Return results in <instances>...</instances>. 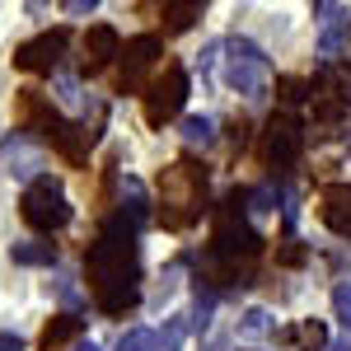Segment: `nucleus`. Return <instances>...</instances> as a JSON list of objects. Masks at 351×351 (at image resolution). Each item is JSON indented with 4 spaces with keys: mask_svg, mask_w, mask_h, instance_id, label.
I'll return each mask as SVG.
<instances>
[{
    "mask_svg": "<svg viewBox=\"0 0 351 351\" xmlns=\"http://www.w3.org/2000/svg\"><path fill=\"white\" fill-rule=\"evenodd\" d=\"M89 286L104 314H127L141 300V253H136V230L122 216L104 225V234L89 243Z\"/></svg>",
    "mask_w": 351,
    "mask_h": 351,
    "instance_id": "f257e3e1",
    "label": "nucleus"
},
{
    "mask_svg": "<svg viewBox=\"0 0 351 351\" xmlns=\"http://www.w3.org/2000/svg\"><path fill=\"white\" fill-rule=\"evenodd\" d=\"M202 202H206V169L178 160L160 173V220L169 230H188L202 216Z\"/></svg>",
    "mask_w": 351,
    "mask_h": 351,
    "instance_id": "f03ea898",
    "label": "nucleus"
},
{
    "mask_svg": "<svg viewBox=\"0 0 351 351\" xmlns=\"http://www.w3.org/2000/svg\"><path fill=\"white\" fill-rule=\"evenodd\" d=\"M239 192L220 206V216H216V234H211V253H216L220 263H230V267H239V258L248 263V258H258V248H263V234L243 220L239 211Z\"/></svg>",
    "mask_w": 351,
    "mask_h": 351,
    "instance_id": "7ed1b4c3",
    "label": "nucleus"
},
{
    "mask_svg": "<svg viewBox=\"0 0 351 351\" xmlns=\"http://www.w3.org/2000/svg\"><path fill=\"white\" fill-rule=\"evenodd\" d=\"M225 80H230V89H239L243 99H263L271 84V66L263 56V47L239 38V33L225 38Z\"/></svg>",
    "mask_w": 351,
    "mask_h": 351,
    "instance_id": "20e7f679",
    "label": "nucleus"
},
{
    "mask_svg": "<svg viewBox=\"0 0 351 351\" xmlns=\"http://www.w3.org/2000/svg\"><path fill=\"white\" fill-rule=\"evenodd\" d=\"M19 211H24V220L33 225V230H61L66 220H71V202H66V192H61V183L56 178H33L24 192V202H19Z\"/></svg>",
    "mask_w": 351,
    "mask_h": 351,
    "instance_id": "39448f33",
    "label": "nucleus"
},
{
    "mask_svg": "<svg viewBox=\"0 0 351 351\" xmlns=\"http://www.w3.org/2000/svg\"><path fill=\"white\" fill-rule=\"evenodd\" d=\"M188 71L183 66H169V71H160L155 80L145 84V122L150 127H164V122H173L178 112H183V104H188Z\"/></svg>",
    "mask_w": 351,
    "mask_h": 351,
    "instance_id": "423d86ee",
    "label": "nucleus"
},
{
    "mask_svg": "<svg viewBox=\"0 0 351 351\" xmlns=\"http://www.w3.org/2000/svg\"><path fill=\"white\" fill-rule=\"evenodd\" d=\"M300 150H304V127H300L295 112H271L267 132H263V160L276 169V173H286V169H295Z\"/></svg>",
    "mask_w": 351,
    "mask_h": 351,
    "instance_id": "0eeeda50",
    "label": "nucleus"
},
{
    "mask_svg": "<svg viewBox=\"0 0 351 351\" xmlns=\"http://www.w3.org/2000/svg\"><path fill=\"white\" fill-rule=\"evenodd\" d=\"M66 43H71L66 28H47V33L28 38L24 47L14 52V66L28 71V75H52L56 66H61V56H66Z\"/></svg>",
    "mask_w": 351,
    "mask_h": 351,
    "instance_id": "6e6552de",
    "label": "nucleus"
},
{
    "mask_svg": "<svg viewBox=\"0 0 351 351\" xmlns=\"http://www.w3.org/2000/svg\"><path fill=\"white\" fill-rule=\"evenodd\" d=\"M160 52H164V38H160V33H141V38H132V43L122 47L117 89H122V94H136V89H141V75L160 61Z\"/></svg>",
    "mask_w": 351,
    "mask_h": 351,
    "instance_id": "1a4fd4ad",
    "label": "nucleus"
},
{
    "mask_svg": "<svg viewBox=\"0 0 351 351\" xmlns=\"http://www.w3.org/2000/svg\"><path fill=\"white\" fill-rule=\"evenodd\" d=\"M122 56V38H117V28L112 24H94L84 33V71L94 75V71H104L108 61Z\"/></svg>",
    "mask_w": 351,
    "mask_h": 351,
    "instance_id": "9d476101",
    "label": "nucleus"
},
{
    "mask_svg": "<svg viewBox=\"0 0 351 351\" xmlns=\"http://www.w3.org/2000/svg\"><path fill=\"white\" fill-rule=\"evenodd\" d=\"M324 225L332 230V234L351 239V183L324 188Z\"/></svg>",
    "mask_w": 351,
    "mask_h": 351,
    "instance_id": "9b49d317",
    "label": "nucleus"
},
{
    "mask_svg": "<svg viewBox=\"0 0 351 351\" xmlns=\"http://www.w3.org/2000/svg\"><path fill=\"white\" fill-rule=\"evenodd\" d=\"M47 141H52V145H56V150H61V155H66L71 164H84V145H89L84 127L66 122V117H56L52 127H47Z\"/></svg>",
    "mask_w": 351,
    "mask_h": 351,
    "instance_id": "f8f14e48",
    "label": "nucleus"
},
{
    "mask_svg": "<svg viewBox=\"0 0 351 351\" xmlns=\"http://www.w3.org/2000/svg\"><path fill=\"white\" fill-rule=\"evenodd\" d=\"M281 342H286V347H295V351H324L328 347V328L319 324V319H300L295 328H286V332H281Z\"/></svg>",
    "mask_w": 351,
    "mask_h": 351,
    "instance_id": "ddd939ff",
    "label": "nucleus"
},
{
    "mask_svg": "<svg viewBox=\"0 0 351 351\" xmlns=\"http://www.w3.org/2000/svg\"><path fill=\"white\" fill-rule=\"evenodd\" d=\"M75 337H80V319H75V314H56L52 324L43 328L38 347H43V351H61L66 342H75Z\"/></svg>",
    "mask_w": 351,
    "mask_h": 351,
    "instance_id": "4468645a",
    "label": "nucleus"
},
{
    "mask_svg": "<svg viewBox=\"0 0 351 351\" xmlns=\"http://www.w3.org/2000/svg\"><path fill=\"white\" fill-rule=\"evenodd\" d=\"M10 258L19 267H52L56 263V243H43V239H28V243H14Z\"/></svg>",
    "mask_w": 351,
    "mask_h": 351,
    "instance_id": "2eb2a0df",
    "label": "nucleus"
},
{
    "mask_svg": "<svg viewBox=\"0 0 351 351\" xmlns=\"http://www.w3.org/2000/svg\"><path fill=\"white\" fill-rule=\"evenodd\" d=\"M117 216L127 220L132 230H141L145 220H150V211H145V188L136 183V178H127V188H122V211Z\"/></svg>",
    "mask_w": 351,
    "mask_h": 351,
    "instance_id": "dca6fc26",
    "label": "nucleus"
},
{
    "mask_svg": "<svg viewBox=\"0 0 351 351\" xmlns=\"http://www.w3.org/2000/svg\"><path fill=\"white\" fill-rule=\"evenodd\" d=\"M197 19H202V5H197V0H183V5H164V28H169V33H188Z\"/></svg>",
    "mask_w": 351,
    "mask_h": 351,
    "instance_id": "f3484780",
    "label": "nucleus"
},
{
    "mask_svg": "<svg viewBox=\"0 0 351 351\" xmlns=\"http://www.w3.org/2000/svg\"><path fill=\"white\" fill-rule=\"evenodd\" d=\"M211 136H216V122L211 117H188L183 122V141L188 145H211Z\"/></svg>",
    "mask_w": 351,
    "mask_h": 351,
    "instance_id": "a211bd4d",
    "label": "nucleus"
},
{
    "mask_svg": "<svg viewBox=\"0 0 351 351\" xmlns=\"http://www.w3.org/2000/svg\"><path fill=\"white\" fill-rule=\"evenodd\" d=\"M276 94H281V104H286V108H295L300 99H309V84L295 80V75H286V80H276Z\"/></svg>",
    "mask_w": 351,
    "mask_h": 351,
    "instance_id": "6ab92c4d",
    "label": "nucleus"
},
{
    "mask_svg": "<svg viewBox=\"0 0 351 351\" xmlns=\"http://www.w3.org/2000/svg\"><path fill=\"white\" fill-rule=\"evenodd\" d=\"M117 351H155V332L150 328H132V332H122Z\"/></svg>",
    "mask_w": 351,
    "mask_h": 351,
    "instance_id": "aec40b11",
    "label": "nucleus"
},
{
    "mask_svg": "<svg viewBox=\"0 0 351 351\" xmlns=\"http://www.w3.org/2000/svg\"><path fill=\"white\" fill-rule=\"evenodd\" d=\"M332 314L342 319V328H351V281H342V286L332 291Z\"/></svg>",
    "mask_w": 351,
    "mask_h": 351,
    "instance_id": "412c9836",
    "label": "nucleus"
},
{
    "mask_svg": "<svg viewBox=\"0 0 351 351\" xmlns=\"http://www.w3.org/2000/svg\"><path fill=\"white\" fill-rule=\"evenodd\" d=\"M263 332H271V319L263 309H248L243 314V337H263Z\"/></svg>",
    "mask_w": 351,
    "mask_h": 351,
    "instance_id": "4be33fe9",
    "label": "nucleus"
},
{
    "mask_svg": "<svg viewBox=\"0 0 351 351\" xmlns=\"http://www.w3.org/2000/svg\"><path fill=\"white\" fill-rule=\"evenodd\" d=\"M183 332H188L183 324H169V328L160 332V337H155V351H178V342H183Z\"/></svg>",
    "mask_w": 351,
    "mask_h": 351,
    "instance_id": "5701e85b",
    "label": "nucleus"
},
{
    "mask_svg": "<svg viewBox=\"0 0 351 351\" xmlns=\"http://www.w3.org/2000/svg\"><path fill=\"white\" fill-rule=\"evenodd\" d=\"M276 258H281V263H291V267H295V263H304V248H300L295 239H286V248H281V253H276Z\"/></svg>",
    "mask_w": 351,
    "mask_h": 351,
    "instance_id": "b1692460",
    "label": "nucleus"
},
{
    "mask_svg": "<svg viewBox=\"0 0 351 351\" xmlns=\"http://www.w3.org/2000/svg\"><path fill=\"white\" fill-rule=\"evenodd\" d=\"M0 351H24V337L19 332H0Z\"/></svg>",
    "mask_w": 351,
    "mask_h": 351,
    "instance_id": "393cba45",
    "label": "nucleus"
},
{
    "mask_svg": "<svg viewBox=\"0 0 351 351\" xmlns=\"http://www.w3.org/2000/svg\"><path fill=\"white\" fill-rule=\"evenodd\" d=\"M66 10H71V14H89V10H94V0H71Z\"/></svg>",
    "mask_w": 351,
    "mask_h": 351,
    "instance_id": "a878e982",
    "label": "nucleus"
},
{
    "mask_svg": "<svg viewBox=\"0 0 351 351\" xmlns=\"http://www.w3.org/2000/svg\"><path fill=\"white\" fill-rule=\"evenodd\" d=\"M75 351H99V347H94V342H80V347H75Z\"/></svg>",
    "mask_w": 351,
    "mask_h": 351,
    "instance_id": "bb28decb",
    "label": "nucleus"
},
{
    "mask_svg": "<svg viewBox=\"0 0 351 351\" xmlns=\"http://www.w3.org/2000/svg\"><path fill=\"white\" fill-rule=\"evenodd\" d=\"M332 351H347V347H332Z\"/></svg>",
    "mask_w": 351,
    "mask_h": 351,
    "instance_id": "cd10ccee",
    "label": "nucleus"
}]
</instances>
